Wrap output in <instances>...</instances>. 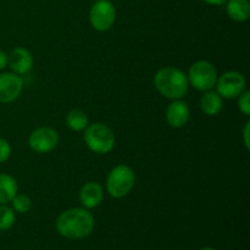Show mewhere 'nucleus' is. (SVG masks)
<instances>
[{
  "label": "nucleus",
  "mask_w": 250,
  "mask_h": 250,
  "mask_svg": "<svg viewBox=\"0 0 250 250\" xmlns=\"http://www.w3.org/2000/svg\"><path fill=\"white\" fill-rule=\"evenodd\" d=\"M11 153L12 149L9 142L0 137V164L9 160L10 156H11Z\"/></svg>",
  "instance_id": "20"
},
{
  "label": "nucleus",
  "mask_w": 250,
  "mask_h": 250,
  "mask_svg": "<svg viewBox=\"0 0 250 250\" xmlns=\"http://www.w3.org/2000/svg\"><path fill=\"white\" fill-rule=\"evenodd\" d=\"M226 12L233 21L246 22L250 16L249 0H229L226 2Z\"/></svg>",
  "instance_id": "14"
},
{
  "label": "nucleus",
  "mask_w": 250,
  "mask_h": 250,
  "mask_svg": "<svg viewBox=\"0 0 250 250\" xmlns=\"http://www.w3.org/2000/svg\"><path fill=\"white\" fill-rule=\"evenodd\" d=\"M199 250H215L214 248H210V247H207V248H202V249H199Z\"/></svg>",
  "instance_id": "24"
},
{
  "label": "nucleus",
  "mask_w": 250,
  "mask_h": 250,
  "mask_svg": "<svg viewBox=\"0 0 250 250\" xmlns=\"http://www.w3.org/2000/svg\"><path fill=\"white\" fill-rule=\"evenodd\" d=\"M83 139L88 149L99 155L110 153L114 149L116 142L114 131L103 122L88 125L87 128L84 129Z\"/></svg>",
  "instance_id": "3"
},
{
  "label": "nucleus",
  "mask_w": 250,
  "mask_h": 250,
  "mask_svg": "<svg viewBox=\"0 0 250 250\" xmlns=\"http://www.w3.org/2000/svg\"><path fill=\"white\" fill-rule=\"evenodd\" d=\"M23 89V78L14 72L0 75V103L9 104L15 102Z\"/></svg>",
  "instance_id": "9"
},
{
  "label": "nucleus",
  "mask_w": 250,
  "mask_h": 250,
  "mask_svg": "<svg viewBox=\"0 0 250 250\" xmlns=\"http://www.w3.org/2000/svg\"><path fill=\"white\" fill-rule=\"evenodd\" d=\"M116 21V9L110 0H97L89 11V22L98 32H106Z\"/></svg>",
  "instance_id": "6"
},
{
  "label": "nucleus",
  "mask_w": 250,
  "mask_h": 250,
  "mask_svg": "<svg viewBox=\"0 0 250 250\" xmlns=\"http://www.w3.org/2000/svg\"><path fill=\"white\" fill-rule=\"evenodd\" d=\"M136 183V175L127 165H117L109 172L106 178V190L112 198H124L131 193Z\"/></svg>",
  "instance_id": "4"
},
{
  "label": "nucleus",
  "mask_w": 250,
  "mask_h": 250,
  "mask_svg": "<svg viewBox=\"0 0 250 250\" xmlns=\"http://www.w3.org/2000/svg\"><path fill=\"white\" fill-rule=\"evenodd\" d=\"M33 56L26 48L17 46L7 55V66L19 76L27 75L33 67Z\"/></svg>",
  "instance_id": "10"
},
{
  "label": "nucleus",
  "mask_w": 250,
  "mask_h": 250,
  "mask_svg": "<svg viewBox=\"0 0 250 250\" xmlns=\"http://www.w3.org/2000/svg\"><path fill=\"white\" fill-rule=\"evenodd\" d=\"M187 77L189 85L194 89L208 92L215 88L219 75L216 67L210 61L199 60L190 66Z\"/></svg>",
  "instance_id": "5"
},
{
  "label": "nucleus",
  "mask_w": 250,
  "mask_h": 250,
  "mask_svg": "<svg viewBox=\"0 0 250 250\" xmlns=\"http://www.w3.org/2000/svg\"><path fill=\"white\" fill-rule=\"evenodd\" d=\"M238 109L246 116H250V92L244 90L238 97Z\"/></svg>",
  "instance_id": "19"
},
{
  "label": "nucleus",
  "mask_w": 250,
  "mask_h": 250,
  "mask_svg": "<svg viewBox=\"0 0 250 250\" xmlns=\"http://www.w3.org/2000/svg\"><path fill=\"white\" fill-rule=\"evenodd\" d=\"M190 117V109L182 99L172 100L166 109V121L173 128H182Z\"/></svg>",
  "instance_id": "11"
},
{
  "label": "nucleus",
  "mask_w": 250,
  "mask_h": 250,
  "mask_svg": "<svg viewBox=\"0 0 250 250\" xmlns=\"http://www.w3.org/2000/svg\"><path fill=\"white\" fill-rule=\"evenodd\" d=\"M204 2H207L208 5H214V6H220V5L226 4L229 0H203Z\"/></svg>",
  "instance_id": "23"
},
{
  "label": "nucleus",
  "mask_w": 250,
  "mask_h": 250,
  "mask_svg": "<svg viewBox=\"0 0 250 250\" xmlns=\"http://www.w3.org/2000/svg\"><path fill=\"white\" fill-rule=\"evenodd\" d=\"M242 134H243V142H244V146H246L247 150L250 149V122L247 121L246 125L243 127V131H242Z\"/></svg>",
  "instance_id": "21"
},
{
  "label": "nucleus",
  "mask_w": 250,
  "mask_h": 250,
  "mask_svg": "<svg viewBox=\"0 0 250 250\" xmlns=\"http://www.w3.org/2000/svg\"><path fill=\"white\" fill-rule=\"evenodd\" d=\"M7 66V54L0 49V71L4 70Z\"/></svg>",
  "instance_id": "22"
},
{
  "label": "nucleus",
  "mask_w": 250,
  "mask_h": 250,
  "mask_svg": "<svg viewBox=\"0 0 250 250\" xmlns=\"http://www.w3.org/2000/svg\"><path fill=\"white\" fill-rule=\"evenodd\" d=\"M19 185L15 177L7 173H0V205H5L17 194Z\"/></svg>",
  "instance_id": "15"
},
{
  "label": "nucleus",
  "mask_w": 250,
  "mask_h": 250,
  "mask_svg": "<svg viewBox=\"0 0 250 250\" xmlns=\"http://www.w3.org/2000/svg\"><path fill=\"white\" fill-rule=\"evenodd\" d=\"M66 125L68 128L73 132H82L87 128L89 125V120H88L87 114L80 109H73L66 115Z\"/></svg>",
  "instance_id": "16"
},
{
  "label": "nucleus",
  "mask_w": 250,
  "mask_h": 250,
  "mask_svg": "<svg viewBox=\"0 0 250 250\" xmlns=\"http://www.w3.org/2000/svg\"><path fill=\"white\" fill-rule=\"evenodd\" d=\"M10 203H11L12 210L19 214H26L31 210L32 207L31 199L26 194H16Z\"/></svg>",
  "instance_id": "18"
},
{
  "label": "nucleus",
  "mask_w": 250,
  "mask_h": 250,
  "mask_svg": "<svg viewBox=\"0 0 250 250\" xmlns=\"http://www.w3.org/2000/svg\"><path fill=\"white\" fill-rule=\"evenodd\" d=\"M154 85L163 97L170 100L182 99L189 90L187 75L182 70L172 66L160 68L155 73Z\"/></svg>",
  "instance_id": "2"
},
{
  "label": "nucleus",
  "mask_w": 250,
  "mask_h": 250,
  "mask_svg": "<svg viewBox=\"0 0 250 250\" xmlns=\"http://www.w3.org/2000/svg\"><path fill=\"white\" fill-rule=\"evenodd\" d=\"M224 103L220 94L215 90H208L200 98V109L208 116H216L222 110Z\"/></svg>",
  "instance_id": "13"
},
{
  "label": "nucleus",
  "mask_w": 250,
  "mask_h": 250,
  "mask_svg": "<svg viewBox=\"0 0 250 250\" xmlns=\"http://www.w3.org/2000/svg\"><path fill=\"white\" fill-rule=\"evenodd\" d=\"M246 77L241 72L229 71V72H225L221 77L217 78L215 87L222 99H234L246 90Z\"/></svg>",
  "instance_id": "7"
},
{
  "label": "nucleus",
  "mask_w": 250,
  "mask_h": 250,
  "mask_svg": "<svg viewBox=\"0 0 250 250\" xmlns=\"http://www.w3.org/2000/svg\"><path fill=\"white\" fill-rule=\"evenodd\" d=\"M59 144V134L51 127H39L28 137V146L34 153L46 154L53 151Z\"/></svg>",
  "instance_id": "8"
},
{
  "label": "nucleus",
  "mask_w": 250,
  "mask_h": 250,
  "mask_svg": "<svg viewBox=\"0 0 250 250\" xmlns=\"http://www.w3.org/2000/svg\"><path fill=\"white\" fill-rule=\"evenodd\" d=\"M55 227L65 238L83 239L94 229V217L85 208H73L59 215Z\"/></svg>",
  "instance_id": "1"
},
{
  "label": "nucleus",
  "mask_w": 250,
  "mask_h": 250,
  "mask_svg": "<svg viewBox=\"0 0 250 250\" xmlns=\"http://www.w3.org/2000/svg\"><path fill=\"white\" fill-rule=\"evenodd\" d=\"M104 198V190L98 182H87L80 190V202L85 209L99 207Z\"/></svg>",
  "instance_id": "12"
},
{
  "label": "nucleus",
  "mask_w": 250,
  "mask_h": 250,
  "mask_svg": "<svg viewBox=\"0 0 250 250\" xmlns=\"http://www.w3.org/2000/svg\"><path fill=\"white\" fill-rule=\"evenodd\" d=\"M16 221V215L12 208L5 205H0V231H7L11 229Z\"/></svg>",
  "instance_id": "17"
}]
</instances>
